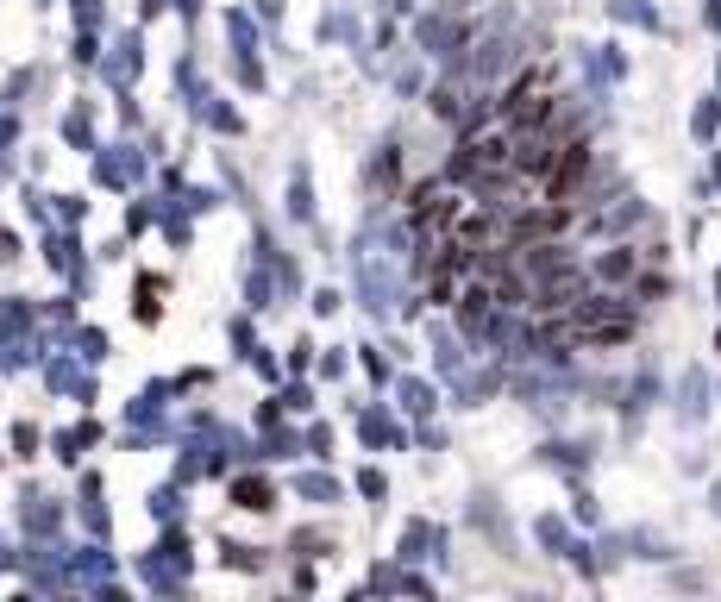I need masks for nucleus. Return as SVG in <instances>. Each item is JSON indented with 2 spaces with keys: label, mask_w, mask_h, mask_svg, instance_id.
I'll use <instances>...</instances> for the list:
<instances>
[{
  "label": "nucleus",
  "mask_w": 721,
  "mask_h": 602,
  "mask_svg": "<svg viewBox=\"0 0 721 602\" xmlns=\"http://www.w3.org/2000/svg\"><path fill=\"white\" fill-rule=\"evenodd\" d=\"M546 113H552V95H546L540 82H521V88H515V101H508V120H515L521 132H527V126H540Z\"/></svg>",
  "instance_id": "obj_1"
}]
</instances>
